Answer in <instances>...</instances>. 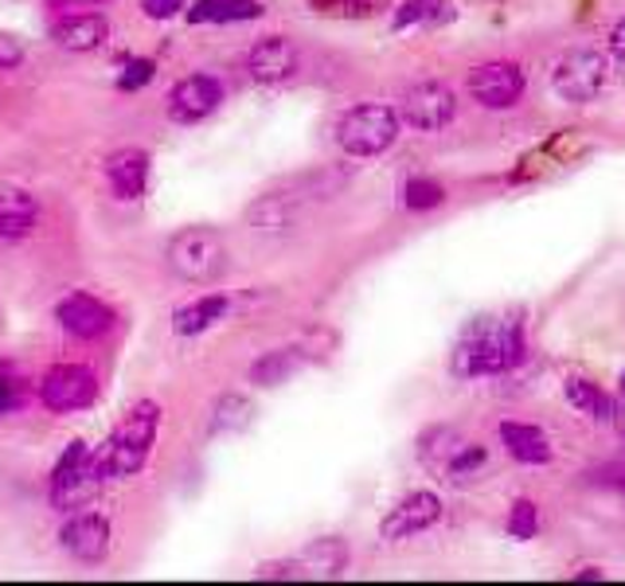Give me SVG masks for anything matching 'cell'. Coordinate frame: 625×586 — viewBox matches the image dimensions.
Masks as SVG:
<instances>
[{"label": "cell", "mask_w": 625, "mask_h": 586, "mask_svg": "<svg viewBox=\"0 0 625 586\" xmlns=\"http://www.w3.org/2000/svg\"><path fill=\"white\" fill-rule=\"evenodd\" d=\"M16 403H20L16 383H12L9 375L0 372V419H4V415H12V410H16Z\"/></svg>", "instance_id": "836d02e7"}, {"label": "cell", "mask_w": 625, "mask_h": 586, "mask_svg": "<svg viewBox=\"0 0 625 586\" xmlns=\"http://www.w3.org/2000/svg\"><path fill=\"white\" fill-rule=\"evenodd\" d=\"M610 56L625 63V20H617L614 28H610Z\"/></svg>", "instance_id": "8d00e7d4"}, {"label": "cell", "mask_w": 625, "mask_h": 586, "mask_svg": "<svg viewBox=\"0 0 625 586\" xmlns=\"http://www.w3.org/2000/svg\"><path fill=\"white\" fill-rule=\"evenodd\" d=\"M153 71H157L153 59H133V63H125L122 75H118V86H122V91H141V86L153 79Z\"/></svg>", "instance_id": "f546056e"}, {"label": "cell", "mask_w": 625, "mask_h": 586, "mask_svg": "<svg viewBox=\"0 0 625 586\" xmlns=\"http://www.w3.org/2000/svg\"><path fill=\"white\" fill-rule=\"evenodd\" d=\"M610 83V56L606 51H598V47H579V51H570L555 63L551 71V86L560 94L563 103H594L598 94L606 91Z\"/></svg>", "instance_id": "52a82bcc"}, {"label": "cell", "mask_w": 625, "mask_h": 586, "mask_svg": "<svg viewBox=\"0 0 625 586\" xmlns=\"http://www.w3.org/2000/svg\"><path fill=\"white\" fill-rule=\"evenodd\" d=\"M98 399V375L83 363H59L44 375L39 383V403L56 415H71V410H83Z\"/></svg>", "instance_id": "30bf717a"}, {"label": "cell", "mask_w": 625, "mask_h": 586, "mask_svg": "<svg viewBox=\"0 0 625 586\" xmlns=\"http://www.w3.org/2000/svg\"><path fill=\"white\" fill-rule=\"evenodd\" d=\"M262 4L259 0H224V9L215 16V24H239V20H259L262 16Z\"/></svg>", "instance_id": "f1b7e54d"}, {"label": "cell", "mask_w": 625, "mask_h": 586, "mask_svg": "<svg viewBox=\"0 0 625 586\" xmlns=\"http://www.w3.org/2000/svg\"><path fill=\"white\" fill-rule=\"evenodd\" d=\"M524 67L520 63H508V59H493V63H481L469 71L466 79V91L477 106L485 110H513L516 103L524 98Z\"/></svg>", "instance_id": "9c48e42d"}, {"label": "cell", "mask_w": 625, "mask_h": 586, "mask_svg": "<svg viewBox=\"0 0 625 586\" xmlns=\"http://www.w3.org/2000/svg\"><path fill=\"white\" fill-rule=\"evenodd\" d=\"M563 395H567L570 407L579 410V415H587V419H594V422L614 419V399H610L598 383L582 380V375H570V380L563 383Z\"/></svg>", "instance_id": "603a6c76"}, {"label": "cell", "mask_w": 625, "mask_h": 586, "mask_svg": "<svg viewBox=\"0 0 625 586\" xmlns=\"http://www.w3.org/2000/svg\"><path fill=\"white\" fill-rule=\"evenodd\" d=\"M598 485H606V489L625 493V466H606L602 474H598Z\"/></svg>", "instance_id": "d590c367"}, {"label": "cell", "mask_w": 625, "mask_h": 586, "mask_svg": "<svg viewBox=\"0 0 625 586\" xmlns=\"http://www.w3.org/2000/svg\"><path fill=\"white\" fill-rule=\"evenodd\" d=\"M419 457L434 469V474H442L454 485L473 481V477L489 466L485 446H481V442H469V438L454 427L426 430V434L419 438Z\"/></svg>", "instance_id": "5b68a950"}, {"label": "cell", "mask_w": 625, "mask_h": 586, "mask_svg": "<svg viewBox=\"0 0 625 586\" xmlns=\"http://www.w3.org/2000/svg\"><path fill=\"white\" fill-rule=\"evenodd\" d=\"M165 262L188 286H207L227 271V242L212 227H184L168 242Z\"/></svg>", "instance_id": "277c9868"}, {"label": "cell", "mask_w": 625, "mask_h": 586, "mask_svg": "<svg viewBox=\"0 0 625 586\" xmlns=\"http://www.w3.org/2000/svg\"><path fill=\"white\" fill-rule=\"evenodd\" d=\"M438 521H442V497L430 493V489H414V493H407L387 516H383L380 536L387 543H402V540L422 536V531H430Z\"/></svg>", "instance_id": "8fae6325"}, {"label": "cell", "mask_w": 625, "mask_h": 586, "mask_svg": "<svg viewBox=\"0 0 625 586\" xmlns=\"http://www.w3.org/2000/svg\"><path fill=\"white\" fill-rule=\"evenodd\" d=\"M106 177H110V188L122 200H141L145 195V184H149V157L141 150H122L106 160Z\"/></svg>", "instance_id": "e0dca14e"}, {"label": "cell", "mask_w": 625, "mask_h": 586, "mask_svg": "<svg viewBox=\"0 0 625 586\" xmlns=\"http://www.w3.org/2000/svg\"><path fill=\"white\" fill-rule=\"evenodd\" d=\"M348 543L336 540V536H325V540H313L305 551H301V567L313 571V575H325V578H336L340 571L348 567Z\"/></svg>", "instance_id": "d4e9b609"}, {"label": "cell", "mask_w": 625, "mask_h": 586, "mask_svg": "<svg viewBox=\"0 0 625 586\" xmlns=\"http://www.w3.org/2000/svg\"><path fill=\"white\" fill-rule=\"evenodd\" d=\"M106 481L103 454H91L86 442H71L51 474V504L56 509H83Z\"/></svg>", "instance_id": "8992f818"}, {"label": "cell", "mask_w": 625, "mask_h": 586, "mask_svg": "<svg viewBox=\"0 0 625 586\" xmlns=\"http://www.w3.org/2000/svg\"><path fill=\"white\" fill-rule=\"evenodd\" d=\"M446 204V188L430 177H414L402 184V207L407 212H434V207Z\"/></svg>", "instance_id": "4316f807"}, {"label": "cell", "mask_w": 625, "mask_h": 586, "mask_svg": "<svg viewBox=\"0 0 625 586\" xmlns=\"http://www.w3.org/2000/svg\"><path fill=\"white\" fill-rule=\"evenodd\" d=\"M59 540H63L67 555H75L79 563H98L110 551V524L98 512H79L63 524Z\"/></svg>", "instance_id": "9a60e30c"}, {"label": "cell", "mask_w": 625, "mask_h": 586, "mask_svg": "<svg viewBox=\"0 0 625 586\" xmlns=\"http://www.w3.org/2000/svg\"><path fill=\"white\" fill-rule=\"evenodd\" d=\"M24 63V47H20L16 36L0 32V71H12V67Z\"/></svg>", "instance_id": "4dcf8cb0"}, {"label": "cell", "mask_w": 625, "mask_h": 586, "mask_svg": "<svg viewBox=\"0 0 625 586\" xmlns=\"http://www.w3.org/2000/svg\"><path fill=\"white\" fill-rule=\"evenodd\" d=\"M227 309H231V301H227L224 294H207V298L192 301V306H180L177 313H172V328H177L180 336H200L207 333L215 321H224Z\"/></svg>", "instance_id": "7402d4cb"}, {"label": "cell", "mask_w": 625, "mask_h": 586, "mask_svg": "<svg viewBox=\"0 0 625 586\" xmlns=\"http://www.w3.org/2000/svg\"><path fill=\"white\" fill-rule=\"evenodd\" d=\"M298 63H301L298 44L286 36H266L247 51V75H251L254 83H266V86L293 79L298 75Z\"/></svg>", "instance_id": "4fadbf2b"}, {"label": "cell", "mask_w": 625, "mask_h": 586, "mask_svg": "<svg viewBox=\"0 0 625 586\" xmlns=\"http://www.w3.org/2000/svg\"><path fill=\"white\" fill-rule=\"evenodd\" d=\"M575 578H579V583H602V578H606V571H602V567H582Z\"/></svg>", "instance_id": "74e56055"}, {"label": "cell", "mask_w": 625, "mask_h": 586, "mask_svg": "<svg viewBox=\"0 0 625 586\" xmlns=\"http://www.w3.org/2000/svg\"><path fill=\"white\" fill-rule=\"evenodd\" d=\"M402 118L395 106L387 103H364L352 106L345 118L336 121V145L345 157L368 160V157H383L399 141Z\"/></svg>", "instance_id": "3957f363"}, {"label": "cell", "mask_w": 625, "mask_h": 586, "mask_svg": "<svg viewBox=\"0 0 625 586\" xmlns=\"http://www.w3.org/2000/svg\"><path fill=\"white\" fill-rule=\"evenodd\" d=\"M298 207H301V195H290V192H271L262 195L259 204L247 212L254 231H266V235H281L290 231L298 224Z\"/></svg>", "instance_id": "d6986e66"}, {"label": "cell", "mask_w": 625, "mask_h": 586, "mask_svg": "<svg viewBox=\"0 0 625 586\" xmlns=\"http://www.w3.org/2000/svg\"><path fill=\"white\" fill-rule=\"evenodd\" d=\"M454 20V0H402L395 9V28H438Z\"/></svg>", "instance_id": "cb8c5ba5"}, {"label": "cell", "mask_w": 625, "mask_h": 586, "mask_svg": "<svg viewBox=\"0 0 625 586\" xmlns=\"http://www.w3.org/2000/svg\"><path fill=\"white\" fill-rule=\"evenodd\" d=\"M106 39H110V24H106L103 12H79L56 28V44L67 51H98Z\"/></svg>", "instance_id": "ac0fdd59"}, {"label": "cell", "mask_w": 625, "mask_h": 586, "mask_svg": "<svg viewBox=\"0 0 625 586\" xmlns=\"http://www.w3.org/2000/svg\"><path fill=\"white\" fill-rule=\"evenodd\" d=\"M524 356V328L516 316H481L449 352V372L458 380H477V375H501Z\"/></svg>", "instance_id": "6da1fadb"}, {"label": "cell", "mask_w": 625, "mask_h": 586, "mask_svg": "<svg viewBox=\"0 0 625 586\" xmlns=\"http://www.w3.org/2000/svg\"><path fill=\"white\" fill-rule=\"evenodd\" d=\"M254 419V407L247 395H219L212 407V434H239V430H247Z\"/></svg>", "instance_id": "484cf974"}, {"label": "cell", "mask_w": 625, "mask_h": 586, "mask_svg": "<svg viewBox=\"0 0 625 586\" xmlns=\"http://www.w3.org/2000/svg\"><path fill=\"white\" fill-rule=\"evenodd\" d=\"M71 4H86V9H94V4H106V0H71Z\"/></svg>", "instance_id": "f35d334b"}, {"label": "cell", "mask_w": 625, "mask_h": 586, "mask_svg": "<svg viewBox=\"0 0 625 586\" xmlns=\"http://www.w3.org/2000/svg\"><path fill=\"white\" fill-rule=\"evenodd\" d=\"M224 103V86L215 75H188L172 86L168 94V118L180 125H196V121L212 118Z\"/></svg>", "instance_id": "7c38bea8"}, {"label": "cell", "mask_w": 625, "mask_h": 586, "mask_svg": "<svg viewBox=\"0 0 625 586\" xmlns=\"http://www.w3.org/2000/svg\"><path fill=\"white\" fill-rule=\"evenodd\" d=\"M39 204L24 188H0V239H24L36 227Z\"/></svg>", "instance_id": "ffe728a7"}, {"label": "cell", "mask_w": 625, "mask_h": 586, "mask_svg": "<svg viewBox=\"0 0 625 586\" xmlns=\"http://www.w3.org/2000/svg\"><path fill=\"white\" fill-rule=\"evenodd\" d=\"M219 9H224V0H196L192 12H188V20H192V24H215Z\"/></svg>", "instance_id": "d6a6232c"}, {"label": "cell", "mask_w": 625, "mask_h": 586, "mask_svg": "<svg viewBox=\"0 0 625 586\" xmlns=\"http://www.w3.org/2000/svg\"><path fill=\"white\" fill-rule=\"evenodd\" d=\"M160 430V407L153 399L133 403V410L118 422V430L110 434L98 454H103L106 477H133L145 462H149V450L157 442Z\"/></svg>", "instance_id": "7a4b0ae2"}, {"label": "cell", "mask_w": 625, "mask_h": 586, "mask_svg": "<svg viewBox=\"0 0 625 586\" xmlns=\"http://www.w3.org/2000/svg\"><path fill=\"white\" fill-rule=\"evenodd\" d=\"M301 368H305V352H301V348H274V352L259 356L247 375H251L254 387H278V383H286L290 375H298Z\"/></svg>", "instance_id": "44dd1931"}, {"label": "cell", "mask_w": 625, "mask_h": 586, "mask_svg": "<svg viewBox=\"0 0 625 586\" xmlns=\"http://www.w3.org/2000/svg\"><path fill=\"white\" fill-rule=\"evenodd\" d=\"M617 391H622V395H625V372H622V383H617Z\"/></svg>", "instance_id": "ab89813d"}, {"label": "cell", "mask_w": 625, "mask_h": 586, "mask_svg": "<svg viewBox=\"0 0 625 586\" xmlns=\"http://www.w3.org/2000/svg\"><path fill=\"white\" fill-rule=\"evenodd\" d=\"M501 442L520 466H548L555 457L551 438L540 427H532V422H501Z\"/></svg>", "instance_id": "2e32d148"}, {"label": "cell", "mask_w": 625, "mask_h": 586, "mask_svg": "<svg viewBox=\"0 0 625 586\" xmlns=\"http://www.w3.org/2000/svg\"><path fill=\"white\" fill-rule=\"evenodd\" d=\"M395 110H399L407 130L438 133V130H446L449 121H454V113H458V94L449 91L446 83H434V79H430V83H419L402 94Z\"/></svg>", "instance_id": "ba28073f"}, {"label": "cell", "mask_w": 625, "mask_h": 586, "mask_svg": "<svg viewBox=\"0 0 625 586\" xmlns=\"http://www.w3.org/2000/svg\"><path fill=\"white\" fill-rule=\"evenodd\" d=\"M56 316L59 325L67 328L71 336H79V340H98V336H106L113 328V309L106 306V301L91 298V294H71V298H63L56 306Z\"/></svg>", "instance_id": "5bb4252c"}, {"label": "cell", "mask_w": 625, "mask_h": 586, "mask_svg": "<svg viewBox=\"0 0 625 586\" xmlns=\"http://www.w3.org/2000/svg\"><path fill=\"white\" fill-rule=\"evenodd\" d=\"M180 9H184V0H145V12H149L153 20H168V16H177Z\"/></svg>", "instance_id": "e575fe53"}, {"label": "cell", "mask_w": 625, "mask_h": 586, "mask_svg": "<svg viewBox=\"0 0 625 586\" xmlns=\"http://www.w3.org/2000/svg\"><path fill=\"white\" fill-rule=\"evenodd\" d=\"M254 578H301V559H290V563H262L254 571Z\"/></svg>", "instance_id": "1f68e13d"}, {"label": "cell", "mask_w": 625, "mask_h": 586, "mask_svg": "<svg viewBox=\"0 0 625 586\" xmlns=\"http://www.w3.org/2000/svg\"><path fill=\"white\" fill-rule=\"evenodd\" d=\"M536 531H540V509H536V501L520 497V501L508 509V536H513V540H532Z\"/></svg>", "instance_id": "83f0119b"}]
</instances>
